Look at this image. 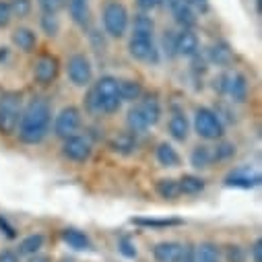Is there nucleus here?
<instances>
[{
    "label": "nucleus",
    "instance_id": "nucleus-3",
    "mask_svg": "<svg viewBox=\"0 0 262 262\" xmlns=\"http://www.w3.org/2000/svg\"><path fill=\"white\" fill-rule=\"evenodd\" d=\"M101 21H103V33L114 37V39H120L128 31L130 15H128V11L122 3H118V0H110V3H105V7H103Z\"/></svg>",
    "mask_w": 262,
    "mask_h": 262
},
{
    "label": "nucleus",
    "instance_id": "nucleus-17",
    "mask_svg": "<svg viewBox=\"0 0 262 262\" xmlns=\"http://www.w3.org/2000/svg\"><path fill=\"white\" fill-rule=\"evenodd\" d=\"M180 254H182V244L178 242H159L153 248L155 262H178Z\"/></svg>",
    "mask_w": 262,
    "mask_h": 262
},
{
    "label": "nucleus",
    "instance_id": "nucleus-29",
    "mask_svg": "<svg viewBox=\"0 0 262 262\" xmlns=\"http://www.w3.org/2000/svg\"><path fill=\"white\" fill-rule=\"evenodd\" d=\"M137 147V141L133 137V133H122L118 137L112 139V149L116 153H122V155H130Z\"/></svg>",
    "mask_w": 262,
    "mask_h": 262
},
{
    "label": "nucleus",
    "instance_id": "nucleus-49",
    "mask_svg": "<svg viewBox=\"0 0 262 262\" xmlns=\"http://www.w3.org/2000/svg\"><path fill=\"white\" fill-rule=\"evenodd\" d=\"M27 262H52V258L50 256H43V254H33V256H29V260Z\"/></svg>",
    "mask_w": 262,
    "mask_h": 262
},
{
    "label": "nucleus",
    "instance_id": "nucleus-44",
    "mask_svg": "<svg viewBox=\"0 0 262 262\" xmlns=\"http://www.w3.org/2000/svg\"><path fill=\"white\" fill-rule=\"evenodd\" d=\"M178 262H194V246L182 244V254H180Z\"/></svg>",
    "mask_w": 262,
    "mask_h": 262
},
{
    "label": "nucleus",
    "instance_id": "nucleus-24",
    "mask_svg": "<svg viewBox=\"0 0 262 262\" xmlns=\"http://www.w3.org/2000/svg\"><path fill=\"white\" fill-rule=\"evenodd\" d=\"M155 155H157L159 165H163V167H178V165L182 163L180 153H178V151L173 149V145H169V143H159Z\"/></svg>",
    "mask_w": 262,
    "mask_h": 262
},
{
    "label": "nucleus",
    "instance_id": "nucleus-2",
    "mask_svg": "<svg viewBox=\"0 0 262 262\" xmlns=\"http://www.w3.org/2000/svg\"><path fill=\"white\" fill-rule=\"evenodd\" d=\"M122 105L120 91H118V79L105 75L97 79L87 95V110L93 114H116Z\"/></svg>",
    "mask_w": 262,
    "mask_h": 262
},
{
    "label": "nucleus",
    "instance_id": "nucleus-40",
    "mask_svg": "<svg viewBox=\"0 0 262 262\" xmlns=\"http://www.w3.org/2000/svg\"><path fill=\"white\" fill-rule=\"evenodd\" d=\"M89 39H91V43H93L95 52H105L107 43H105V35H103L101 31H97V29H91V31H89Z\"/></svg>",
    "mask_w": 262,
    "mask_h": 262
},
{
    "label": "nucleus",
    "instance_id": "nucleus-35",
    "mask_svg": "<svg viewBox=\"0 0 262 262\" xmlns=\"http://www.w3.org/2000/svg\"><path fill=\"white\" fill-rule=\"evenodd\" d=\"M135 225H145V227H173L182 225L180 219H133Z\"/></svg>",
    "mask_w": 262,
    "mask_h": 262
},
{
    "label": "nucleus",
    "instance_id": "nucleus-26",
    "mask_svg": "<svg viewBox=\"0 0 262 262\" xmlns=\"http://www.w3.org/2000/svg\"><path fill=\"white\" fill-rule=\"evenodd\" d=\"M139 107H141V112L145 114V118H147V122H149V126H155L159 120H161V103H159V99L153 95H149V97H145L141 103H139Z\"/></svg>",
    "mask_w": 262,
    "mask_h": 262
},
{
    "label": "nucleus",
    "instance_id": "nucleus-13",
    "mask_svg": "<svg viewBox=\"0 0 262 262\" xmlns=\"http://www.w3.org/2000/svg\"><path fill=\"white\" fill-rule=\"evenodd\" d=\"M167 7L176 19L178 25H182V29H192L196 25V13L190 9L188 0H167Z\"/></svg>",
    "mask_w": 262,
    "mask_h": 262
},
{
    "label": "nucleus",
    "instance_id": "nucleus-33",
    "mask_svg": "<svg viewBox=\"0 0 262 262\" xmlns=\"http://www.w3.org/2000/svg\"><path fill=\"white\" fill-rule=\"evenodd\" d=\"M9 7H11L13 17H17V19H25L33 11V3H31V0H11Z\"/></svg>",
    "mask_w": 262,
    "mask_h": 262
},
{
    "label": "nucleus",
    "instance_id": "nucleus-42",
    "mask_svg": "<svg viewBox=\"0 0 262 262\" xmlns=\"http://www.w3.org/2000/svg\"><path fill=\"white\" fill-rule=\"evenodd\" d=\"M188 5L190 9L196 13V15H207L211 5H209V0H188Z\"/></svg>",
    "mask_w": 262,
    "mask_h": 262
},
{
    "label": "nucleus",
    "instance_id": "nucleus-8",
    "mask_svg": "<svg viewBox=\"0 0 262 262\" xmlns=\"http://www.w3.org/2000/svg\"><path fill=\"white\" fill-rule=\"evenodd\" d=\"M62 153L67 159L75 161V163H85L91 153H93V147H91V141L87 137H79V135H73L69 139H64L62 143Z\"/></svg>",
    "mask_w": 262,
    "mask_h": 262
},
{
    "label": "nucleus",
    "instance_id": "nucleus-47",
    "mask_svg": "<svg viewBox=\"0 0 262 262\" xmlns=\"http://www.w3.org/2000/svg\"><path fill=\"white\" fill-rule=\"evenodd\" d=\"M192 64H194V67H192V69H194V73H201V75H203V73L207 71V60H205V58H201L199 54L192 56Z\"/></svg>",
    "mask_w": 262,
    "mask_h": 262
},
{
    "label": "nucleus",
    "instance_id": "nucleus-50",
    "mask_svg": "<svg viewBox=\"0 0 262 262\" xmlns=\"http://www.w3.org/2000/svg\"><path fill=\"white\" fill-rule=\"evenodd\" d=\"M7 54H9V52H7V48H0V60H5V58H7Z\"/></svg>",
    "mask_w": 262,
    "mask_h": 262
},
{
    "label": "nucleus",
    "instance_id": "nucleus-1",
    "mask_svg": "<svg viewBox=\"0 0 262 262\" xmlns=\"http://www.w3.org/2000/svg\"><path fill=\"white\" fill-rule=\"evenodd\" d=\"M50 124H52V110H50L48 101L33 99L25 107V112L21 114V118H19L17 135H19L21 143H25V145H37V143H41L48 137Z\"/></svg>",
    "mask_w": 262,
    "mask_h": 262
},
{
    "label": "nucleus",
    "instance_id": "nucleus-21",
    "mask_svg": "<svg viewBox=\"0 0 262 262\" xmlns=\"http://www.w3.org/2000/svg\"><path fill=\"white\" fill-rule=\"evenodd\" d=\"M62 239L69 244V248L79 250V252H83V250H91V248H93L89 235L83 233V231H79V229H75V227H67V229H64V231H62Z\"/></svg>",
    "mask_w": 262,
    "mask_h": 262
},
{
    "label": "nucleus",
    "instance_id": "nucleus-10",
    "mask_svg": "<svg viewBox=\"0 0 262 262\" xmlns=\"http://www.w3.org/2000/svg\"><path fill=\"white\" fill-rule=\"evenodd\" d=\"M21 101L17 95H7L0 103V130L3 133H13L21 118Z\"/></svg>",
    "mask_w": 262,
    "mask_h": 262
},
{
    "label": "nucleus",
    "instance_id": "nucleus-43",
    "mask_svg": "<svg viewBox=\"0 0 262 262\" xmlns=\"http://www.w3.org/2000/svg\"><path fill=\"white\" fill-rule=\"evenodd\" d=\"M0 231H3L9 239H15V237H17V229L9 223V219H7L5 215H0Z\"/></svg>",
    "mask_w": 262,
    "mask_h": 262
},
{
    "label": "nucleus",
    "instance_id": "nucleus-6",
    "mask_svg": "<svg viewBox=\"0 0 262 262\" xmlns=\"http://www.w3.org/2000/svg\"><path fill=\"white\" fill-rule=\"evenodd\" d=\"M128 54L139 62L157 64L159 62V48L155 46V39L149 35H137L133 33L128 39Z\"/></svg>",
    "mask_w": 262,
    "mask_h": 262
},
{
    "label": "nucleus",
    "instance_id": "nucleus-22",
    "mask_svg": "<svg viewBox=\"0 0 262 262\" xmlns=\"http://www.w3.org/2000/svg\"><path fill=\"white\" fill-rule=\"evenodd\" d=\"M118 91H120V99L122 101H130L135 103L143 97V85L135 79H122L118 81Z\"/></svg>",
    "mask_w": 262,
    "mask_h": 262
},
{
    "label": "nucleus",
    "instance_id": "nucleus-16",
    "mask_svg": "<svg viewBox=\"0 0 262 262\" xmlns=\"http://www.w3.org/2000/svg\"><path fill=\"white\" fill-rule=\"evenodd\" d=\"M225 184L233 188H256L260 184V173L250 169H235L225 178Z\"/></svg>",
    "mask_w": 262,
    "mask_h": 262
},
{
    "label": "nucleus",
    "instance_id": "nucleus-25",
    "mask_svg": "<svg viewBox=\"0 0 262 262\" xmlns=\"http://www.w3.org/2000/svg\"><path fill=\"white\" fill-rule=\"evenodd\" d=\"M205 186H207V182H205L203 178L192 176V173L182 176V178L178 180V190H180V194H186V196L201 194V192L205 190Z\"/></svg>",
    "mask_w": 262,
    "mask_h": 262
},
{
    "label": "nucleus",
    "instance_id": "nucleus-11",
    "mask_svg": "<svg viewBox=\"0 0 262 262\" xmlns=\"http://www.w3.org/2000/svg\"><path fill=\"white\" fill-rule=\"evenodd\" d=\"M248 91H250V85H248V79H246L242 73L225 75L223 95H229L231 101H235V103L246 101V99H248Z\"/></svg>",
    "mask_w": 262,
    "mask_h": 262
},
{
    "label": "nucleus",
    "instance_id": "nucleus-30",
    "mask_svg": "<svg viewBox=\"0 0 262 262\" xmlns=\"http://www.w3.org/2000/svg\"><path fill=\"white\" fill-rule=\"evenodd\" d=\"M133 33L153 37V33H155V21H153L147 13H139V15H135V21H133Z\"/></svg>",
    "mask_w": 262,
    "mask_h": 262
},
{
    "label": "nucleus",
    "instance_id": "nucleus-34",
    "mask_svg": "<svg viewBox=\"0 0 262 262\" xmlns=\"http://www.w3.org/2000/svg\"><path fill=\"white\" fill-rule=\"evenodd\" d=\"M235 155V145L233 143H219L217 147H213V161H227Z\"/></svg>",
    "mask_w": 262,
    "mask_h": 262
},
{
    "label": "nucleus",
    "instance_id": "nucleus-37",
    "mask_svg": "<svg viewBox=\"0 0 262 262\" xmlns=\"http://www.w3.org/2000/svg\"><path fill=\"white\" fill-rule=\"evenodd\" d=\"M37 7L41 9V13L58 15L64 7H67V0H37Z\"/></svg>",
    "mask_w": 262,
    "mask_h": 262
},
{
    "label": "nucleus",
    "instance_id": "nucleus-14",
    "mask_svg": "<svg viewBox=\"0 0 262 262\" xmlns=\"http://www.w3.org/2000/svg\"><path fill=\"white\" fill-rule=\"evenodd\" d=\"M67 7H69V15H71L73 23L79 25L81 29H89V25H91L89 0H69Z\"/></svg>",
    "mask_w": 262,
    "mask_h": 262
},
{
    "label": "nucleus",
    "instance_id": "nucleus-27",
    "mask_svg": "<svg viewBox=\"0 0 262 262\" xmlns=\"http://www.w3.org/2000/svg\"><path fill=\"white\" fill-rule=\"evenodd\" d=\"M43 242H46V237L41 233H31V235H27V237H23L19 242L17 254L19 256H33L43 248Z\"/></svg>",
    "mask_w": 262,
    "mask_h": 262
},
{
    "label": "nucleus",
    "instance_id": "nucleus-28",
    "mask_svg": "<svg viewBox=\"0 0 262 262\" xmlns=\"http://www.w3.org/2000/svg\"><path fill=\"white\" fill-rule=\"evenodd\" d=\"M126 124H128V128H130V133H135V135H137V133H145V130L151 128L149 122H147V118H145V114L141 112L139 105H135V107L128 110Z\"/></svg>",
    "mask_w": 262,
    "mask_h": 262
},
{
    "label": "nucleus",
    "instance_id": "nucleus-20",
    "mask_svg": "<svg viewBox=\"0 0 262 262\" xmlns=\"http://www.w3.org/2000/svg\"><path fill=\"white\" fill-rule=\"evenodd\" d=\"M207 60L213 62V64H217V67H229V64L233 62V50L229 48V43L217 41V43L211 46Z\"/></svg>",
    "mask_w": 262,
    "mask_h": 262
},
{
    "label": "nucleus",
    "instance_id": "nucleus-18",
    "mask_svg": "<svg viewBox=\"0 0 262 262\" xmlns=\"http://www.w3.org/2000/svg\"><path fill=\"white\" fill-rule=\"evenodd\" d=\"M194 262H223L221 248L215 242H201L194 248Z\"/></svg>",
    "mask_w": 262,
    "mask_h": 262
},
{
    "label": "nucleus",
    "instance_id": "nucleus-39",
    "mask_svg": "<svg viewBox=\"0 0 262 262\" xmlns=\"http://www.w3.org/2000/svg\"><path fill=\"white\" fill-rule=\"evenodd\" d=\"M161 50L167 54V58H173V56H178V54H176V33H173V31H165Z\"/></svg>",
    "mask_w": 262,
    "mask_h": 262
},
{
    "label": "nucleus",
    "instance_id": "nucleus-5",
    "mask_svg": "<svg viewBox=\"0 0 262 262\" xmlns=\"http://www.w3.org/2000/svg\"><path fill=\"white\" fill-rule=\"evenodd\" d=\"M67 75L75 87H89L93 83V64L85 54H73L67 62Z\"/></svg>",
    "mask_w": 262,
    "mask_h": 262
},
{
    "label": "nucleus",
    "instance_id": "nucleus-38",
    "mask_svg": "<svg viewBox=\"0 0 262 262\" xmlns=\"http://www.w3.org/2000/svg\"><path fill=\"white\" fill-rule=\"evenodd\" d=\"M118 250H120V254H122L124 258H137V254H139L137 244L130 239V237H120V242H118Z\"/></svg>",
    "mask_w": 262,
    "mask_h": 262
},
{
    "label": "nucleus",
    "instance_id": "nucleus-4",
    "mask_svg": "<svg viewBox=\"0 0 262 262\" xmlns=\"http://www.w3.org/2000/svg\"><path fill=\"white\" fill-rule=\"evenodd\" d=\"M194 130L205 141H219L225 135V126L211 107H199L194 112Z\"/></svg>",
    "mask_w": 262,
    "mask_h": 262
},
{
    "label": "nucleus",
    "instance_id": "nucleus-45",
    "mask_svg": "<svg viewBox=\"0 0 262 262\" xmlns=\"http://www.w3.org/2000/svg\"><path fill=\"white\" fill-rule=\"evenodd\" d=\"M250 258L252 262H262V239H256L250 248Z\"/></svg>",
    "mask_w": 262,
    "mask_h": 262
},
{
    "label": "nucleus",
    "instance_id": "nucleus-32",
    "mask_svg": "<svg viewBox=\"0 0 262 262\" xmlns=\"http://www.w3.org/2000/svg\"><path fill=\"white\" fill-rule=\"evenodd\" d=\"M39 25H41V31H43L48 37H56V35L60 33V21H58V17H56V15L41 13Z\"/></svg>",
    "mask_w": 262,
    "mask_h": 262
},
{
    "label": "nucleus",
    "instance_id": "nucleus-9",
    "mask_svg": "<svg viewBox=\"0 0 262 262\" xmlns=\"http://www.w3.org/2000/svg\"><path fill=\"white\" fill-rule=\"evenodd\" d=\"M60 73V62L56 56L52 54H41L37 56L35 64H33V79L39 83V85H50L56 81Z\"/></svg>",
    "mask_w": 262,
    "mask_h": 262
},
{
    "label": "nucleus",
    "instance_id": "nucleus-12",
    "mask_svg": "<svg viewBox=\"0 0 262 262\" xmlns=\"http://www.w3.org/2000/svg\"><path fill=\"white\" fill-rule=\"evenodd\" d=\"M201 50V39L192 29H182L180 33H176V54L184 56V58H192Z\"/></svg>",
    "mask_w": 262,
    "mask_h": 262
},
{
    "label": "nucleus",
    "instance_id": "nucleus-46",
    "mask_svg": "<svg viewBox=\"0 0 262 262\" xmlns=\"http://www.w3.org/2000/svg\"><path fill=\"white\" fill-rule=\"evenodd\" d=\"M161 0H137V7L141 9V13H151L153 9L159 7Z\"/></svg>",
    "mask_w": 262,
    "mask_h": 262
},
{
    "label": "nucleus",
    "instance_id": "nucleus-7",
    "mask_svg": "<svg viewBox=\"0 0 262 262\" xmlns=\"http://www.w3.org/2000/svg\"><path fill=\"white\" fill-rule=\"evenodd\" d=\"M81 110L75 107V105H67V107H62L54 120V135L60 137V139H69L73 135L79 133V128H81Z\"/></svg>",
    "mask_w": 262,
    "mask_h": 262
},
{
    "label": "nucleus",
    "instance_id": "nucleus-19",
    "mask_svg": "<svg viewBox=\"0 0 262 262\" xmlns=\"http://www.w3.org/2000/svg\"><path fill=\"white\" fill-rule=\"evenodd\" d=\"M11 37H13V43H15L21 52H25V54H29V52H33V50L37 48V35H35V31L29 29V27H17Z\"/></svg>",
    "mask_w": 262,
    "mask_h": 262
},
{
    "label": "nucleus",
    "instance_id": "nucleus-41",
    "mask_svg": "<svg viewBox=\"0 0 262 262\" xmlns=\"http://www.w3.org/2000/svg\"><path fill=\"white\" fill-rule=\"evenodd\" d=\"M13 21V13H11V7L9 3H5V0H0V29L9 27Z\"/></svg>",
    "mask_w": 262,
    "mask_h": 262
},
{
    "label": "nucleus",
    "instance_id": "nucleus-23",
    "mask_svg": "<svg viewBox=\"0 0 262 262\" xmlns=\"http://www.w3.org/2000/svg\"><path fill=\"white\" fill-rule=\"evenodd\" d=\"M190 163L196 169H207L213 163V147L209 145H196L190 153Z\"/></svg>",
    "mask_w": 262,
    "mask_h": 262
},
{
    "label": "nucleus",
    "instance_id": "nucleus-48",
    "mask_svg": "<svg viewBox=\"0 0 262 262\" xmlns=\"http://www.w3.org/2000/svg\"><path fill=\"white\" fill-rule=\"evenodd\" d=\"M0 262H19V254L13 250H0Z\"/></svg>",
    "mask_w": 262,
    "mask_h": 262
},
{
    "label": "nucleus",
    "instance_id": "nucleus-31",
    "mask_svg": "<svg viewBox=\"0 0 262 262\" xmlns=\"http://www.w3.org/2000/svg\"><path fill=\"white\" fill-rule=\"evenodd\" d=\"M155 190L161 199L165 201H176L180 196V190H178V180H171V178H163L155 184Z\"/></svg>",
    "mask_w": 262,
    "mask_h": 262
},
{
    "label": "nucleus",
    "instance_id": "nucleus-15",
    "mask_svg": "<svg viewBox=\"0 0 262 262\" xmlns=\"http://www.w3.org/2000/svg\"><path fill=\"white\" fill-rule=\"evenodd\" d=\"M167 130H169V137H171L173 141L184 143V141L188 139V135H190V122H188L186 114H184V112H173V114L169 116Z\"/></svg>",
    "mask_w": 262,
    "mask_h": 262
},
{
    "label": "nucleus",
    "instance_id": "nucleus-36",
    "mask_svg": "<svg viewBox=\"0 0 262 262\" xmlns=\"http://www.w3.org/2000/svg\"><path fill=\"white\" fill-rule=\"evenodd\" d=\"M223 254H225V262H246V252L237 244H227L223 248Z\"/></svg>",
    "mask_w": 262,
    "mask_h": 262
}]
</instances>
